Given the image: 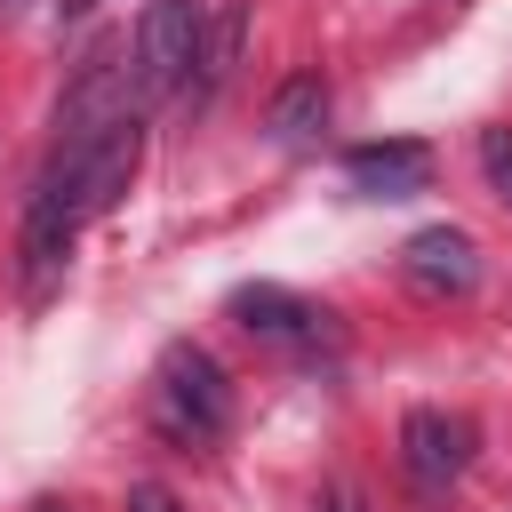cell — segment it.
<instances>
[{"instance_id":"cell-1","label":"cell","mask_w":512,"mask_h":512,"mask_svg":"<svg viewBox=\"0 0 512 512\" xmlns=\"http://www.w3.org/2000/svg\"><path fill=\"white\" fill-rule=\"evenodd\" d=\"M152 424H160L176 448L224 440V424H232V384H224V368H216L208 344H168V352H160V368H152Z\"/></svg>"},{"instance_id":"cell-4","label":"cell","mask_w":512,"mask_h":512,"mask_svg":"<svg viewBox=\"0 0 512 512\" xmlns=\"http://www.w3.org/2000/svg\"><path fill=\"white\" fill-rule=\"evenodd\" d=\"M472 416H456V408H408L400 416V472H408V488L416 496H448L464 472H472Z\"/></svg>"},{"instance_id":"cell-9","label":"cell","mask_w":512,"mask_h":512,"mask_svg":"<svg viewBox=\"0 0 512 512\" xmlns=\"http://www.w3.org/2000/svg\"><path fill=\"white\" fill-rule=\"evenodd\" d=\"M480 176L496 200H512V128H480Z\"/></svg>"},{"instance_id":"cell-5","label":"cell","mask_w":512,"mask_h":512,"mask_svg":"<svg viewBox=\"0 0 512 512\" xmlns=\"http://www.w3.org/2000/svg\"><path fill=\"white\" fill-rule=\"evenodd\" d=\"M400 280H408L416 296H432V304L472 296V288H480V248H472V232H464V224H424V232H408Z\"/></svg>"},{"instance_id":"cell-11","label":"cell","mask_w":512,"mask_h":512,"mask_svg":"<svg viewBox=\"0 0 512 512\" xmlns=\"http://www.w3.org/2000/svg\"><path fill=\"white\" fill-rule=\"evenodd\" d=\"M320 512H368V496H360V488H352V480H336V488H328V496H320Z\"/></svg>"},{"instance_id":"cell-7","label":"cell","mask_w":512,"mask_h":512,"mask_svg":"<svg viewBox=\"0 0 512 512\" xmlns=\"http://www.w3.org/2000/svg\"><path fill=\"white\" fill-rule=\"evenodd\" d=\"M240 32H248V8H240V0H224V8L200 24L192 72H184V104H192V112H208V104H216V88L232 80V64H240Z\"/></svg>"},{"instance_id":"cell-3","label":"cell","mask_w":512,"mask_h":512,"mask_svg":"<svg viewBox=\"0 0 512 512\" xmlns=\"http://www.w3.org/2000/svg\"><path fill=\"white\" fill-rule=\"evenodd\" d=\"M232 320H240L256 344H272V352H296V360H328V352L344 344L336 312H328V304H312V296H296V288H280V280L232 288Z\"/></svg>"},{"instance_id":"cell-12","label":"cell","mask_w":512,"mask_h":512,"mask_svg":"<svg viewBox=\"0 0 512 512\" xmlns=\"http://www.w3.org/2000/svg\"><path fill=\"white\" fill-rule=\"evenodd\" d=\"M32 512H72V504H56V496H40V504H32Z\"/></svg>"},{"instance_id":"cell-2","label":"cell","mask_w":512,"mask_h":512,"mask_svg":"<svg viewBox=\"0 0 512 512\" xmlns=\"http://www.w3.org/2000/svg\"><path fill=\"white\" fill-rule=\"evenodd\" d=\"M200 24H208L200 0H152V8L136 16V40H128L136 112L160 104V96H184V72H192V48H200Z\"/></svg>"},{"instance_id":"cell-8","label":"cell","mask_w":512,"mask_h":512,"mask_svg":"<svg viewBox=\"0 0 512 512\" xmlns=\"http://www.w3.org/2000/svg\"><path fill=\"white\" fill-rule=\"evenodd\" d=\"M320 120H328V88H320V72H296V80H280V96L264 104V128H272V144H312V136H320Z\"/></svg>"},{"instance_id":"cell-13","label":"cell","mask_w":512,"mask_h":512,"mask_svg":"<svg viewBox=\"0 0 512 512\" xmlns=\"http://www.w3.org/2000/svg\"><path fill=\"white\" fill-rule=\"evenodd\" d=\"M64 8H72V16H80V8H96V0H64Z\"/></svg>"},{"instance_id":"cell-10","label":"cell","mask_w":512,"mask_h":512,"mask_svg":"<svg viewBox=\"0 0 512 512\" xmlns=\"http://www.w3.org/2000/svg\"><path fill=\"white\" fill-rule=\"evenodd\" d=\"M128 512H184V504H176L160 480H136V488H128Z\"/></svg>"},{"instance_id":"cell-6","label":"cell","mask_w":512,"mask_h":512,"mask_svg":"<svg viewBox=\"0 0 512 512\" xmlns=\"http://www.w3.org/2000/svg\"><path fill=\"white\" fill-rule=\"evenodd\" d=\"M344 184L368 192V200H408L432 184V152L416 136H392V144H352L344 152Z\"/></svg>"}]
</instances>
